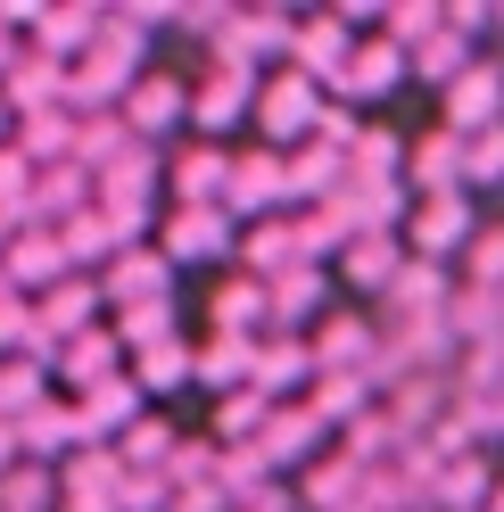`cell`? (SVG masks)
Wrapping results in <instances>:
<instances>
[{
	"label": "cell",
	"mask_w": 504,
	"mask_h": 512,
	"mask_svg": "<svg viewBox=\"0 0 504 512\" xmlns=\"http://www.w3.org/2000/svg\"><path fill=\"white\" fill-rule=\"evenodd\" d=\"M257 124H265L273 141L314 133V124H323V83H314V75H298V67H281V75L257 91Z\"/></svg>",
	"instance_id": "7a4b0ae2"
},
{
	"label": "cell",
	"mask_w": 504,
	"mask_h": 512,
	"mask_svg": "<svg viewBox=\"0 0 504 512\" xmlns=\"http://www.w3.org/2000/svg\"><path fill=\"white\" fill-rule=\"evenodd\" d=\"M174 116H191V91H182L174 75H141L133 100H124V124H133V133H166Z\"/></svg>",
	"instance_id": "30bf717a"
},
{
	"label": "cell",
	"mask_w": 504,
	"mask_h": 512,
	"mask_svg": "<svg viewBox=\"0 0 504 512\" xmlns=\"http://www.w3.org/2000/svg\"><path fill=\"white\" fill-rule=\"evenodd\" d=\"M314 372H364L372 380V364H381V339H372V323L364 314H331V323H314Z\"/></svg>",
	"instance_id": "277c9868"
},
{
	"label": "cell",
	"mask_w": 504,
	"mask_h": 512,
	"mask_svg": "<svg viewBox=\"0 0 504 512\" xmlns=\"http://www.w3.org/2000/svg\"><path fill=\"white\" fill-rule=\"evenodd\" d=\"M75 133H83V124H75L67 108H50V116H25V141H17V157H25V166H34V157H50V149L67 157V149H75Z\"/></svg>",
	"instance_id": "44dd1931"
},
{
	"label": "cell",
	"mask_w": 504,
	"mask_h": 512,
	"mask_svg": "<svg viewBox=\"0 0 504 512\" xmlns=\"http://www.w3.org/2000/svg\"><path fill=\"white\" fill-rule=\"evenodd\" d=\"M290 199V166H281V157H232V190H224V207L232 215H265V207H281Z\"/></svg>",
	"instance_id": "8992f818"
},
{
	"label": "cell",
	"mask_w": 504,
	"mask_h": 512,
	"mask_svg": "<svg viewBox=\"0 0 504 512\" xmlns=\"http://www.w3.org/2000/svg\"><path fill=\"white\" fill-rule=\"evenodd\" d=\"M488 496H496V471H488L480 446H471V455H455L447 471H438V488H430L438 512H488Z\"/></svg>",
	"instance_id": "ba28073f"
},
{
	"label": "cell",
	"mask_w": 504,
	"mask_h": 512,
	"mask_svg": "<svg viewBox=\"0 0 504 512\" xmlns=\"http://www.w3.org/2000/svg\"><path fill=\"white\" fill-rule=\"evenodd\" d=\"M0 290H9V273H0Z\"/></svg>",
	"instance_id": "1f68e13d"
},
{
	"label": "cell",
	"mask_w": 504,
	"mask_h": 512,
	"mask_svg": "<svg viewBox=\"0 0 504 512\" xmlns=\"http://www.w3.org/2000/svg\"><path fill=\"white\" fill-rule=\"evenodd\" d=\"M67 265H75V256H67L58 232H34V240L9 248V281H67Z\"/></svg>",
	"instance_id": "e0dca14e"
},
{
	"label": "cell",
	"mask_w": 504,
	"mask_h": 512,
	"mask_svg": "<svg viewBox=\"0 0 504 512\" xmlns=\"http://www.w3.org/2000/svg\"><path fill=\"white\" fill-rule=\"evenodd\" d=\"M463 75H471L463 34H430V42L414 50V83H438V91H447V83H463Z\"/></svg>",
	"instance_id": "ac0fdd59"
},
{
	"label": "cell",
	"mask_w": 504,
	"mask_h": 512,
	"mask_svg": "<svg viewBox=\"0 0 504 512\" xmlns=\"http://www.w3.org/2000/svg\"><path fill=\"white\" fill-rule=\"evenodd\" d=\"M265 298H273V331L281 323H298V314L323 298V265H298V273H281V281H265Z\"/></svg>",
	"instance_id": "d6986e66"
},
{
	"label": "cell",
	"mask_w": 504,
	"mask_h": 512,
	"mask_svg": "<svg viewBox=\"0 0 504 512\" xmlns=\"http://www.w3.org/2000/svg\"><path fill=\"white\" fill-rule=\"evenodd\" d=\"M166 248H174V256H224V248H232L224 207H182V215L166 223Z\"/></svg>",
	"instance_id": "5bb4252c"
},
{
	"label": "cell",
	"mask_w": 504,
	"mask_h": 512,
	"mask_svg": "<svg viewBox=\"0 0 504 512\" xmlns=\"http://www.w3.org/2000/svg\"><path fill=\"white\" fill-rule=\"evenodd\" d=\"M265 422H273V397L265 389H232V405L215 413V430H224V438H248V430L265 438Z\"/></svg>",
	"instance_id": "d4e9b609"
},
{
	"label": "cell",
	"mask_w": 504,
	"mask_h": 512,
	"mask_svg": "<svg viewBox=\"0 0 504 512\" xmlns=\"http://www.w3.org/2000/svg\"><path fill=\"white\" fill-rule=\"evenodd\" d=\"M463 290H488V298H504V223H496V232H480V240H471L463 248Z\"/></svg>",
	"instance_id": "7402d4cb"
},
{
	"label": "cell",
	"mask_w": 504,
	"mask_h": 512,
	"mask_svg": "<svg viewBox=\"0 0 504 512\" xmlns=\"http://www.w3.org/2000/svg\"><path fill=\"white\" fill-rule=\"evenodd\" d=\"M480 182H504V124L463 141V190H480Z\"/></svg>",
	"instance_id": "484cf974"
},
{
	"label": "cell",
	"mask_w": 504,
	"mask_h": 512,
	"mask_svg": "<svg viewBox=\"0 0 504 512\" xmlns=\"http://www.w3.org/2000/svg\"><path fill=\"white\" fill-rule=\"evenodd\" d=\"M405 75H414V58L381 34V42H356V58L339 67V91H348V100H372V91H397Z\"/></svg>",
	"instance_id": "52a82bcc"
},
{
	"label": "cell",
	"mask_w": 504,
	"mask_h": 512,
	"mask_svg": "<svg viewBox=\"0 0 504 512\" xmlns=\"http://www.w3.org/2000/svg\"><path fill=\"white\" fill-rule=\"evenodd\" d=\"M257 67H232V58H215V67H207V83L191 91V116L207 124V133H224V124L240 116V108H257Z\"/></svg>",
	"instance_id": "5b68a950"
},
{
	"label": "cell",
	"mask_w": 504,
	"mask_h": 512,
	"mask_svg": "<svg viewBox=\"0 0 504 512\" xmlns=\"http://www.w3.org/2000/svg\"><path fill=\"white\" fill-rule=\"evenodd\" d=\"M405 240H414V256H430V265H447V248H471L480 232H471V190H438V199L405 207Z\"/></svg>",
	"instance_id": "6da1fadb"
},
{
	"label": "cell",
	"mask_w": 504,
	"mask_h": 512,
	"mask_svg": "<svg viewBox=\"0 0 504 512\" xmlns=\"http://www.w3.org/2000/svg\"><path fill=\"white\" fill-rule=\"evenodd\" d=\"M17 446H25L17 430H0V479H9V471H17Z\"/></svg>",
	"instance_id": "f546056e"
},
{
	"label": "cell",
	"mask_w": 504,
	"mask_h": 512,
	"mask_svg": "<svg viewBox=\"0 0 504 512\" xmlns=\"http://www.w3.org/2000/svg\"><path fill=\"white\" fill-rule=\"evenodd\" d=\"M488 512H504V479H496V496H488Z\"/></svg>",
	"instance_id": "4dcf8cb0"
},
{
	"label": "cell",
	"mask_w": 504,
	"mask_h": 512,
	"mask_svg": "<svg viewBox=\"0 0 504 512\" xmlns=\"http://www.w3.org/2000/svg\"><path fill=\"white\" fill-rule=\"evenodd\" d=\"M438 100H447V133H455V141L496 133V124H504V67H471L463 83L438 91Z\"/></svg>",
	"instance_id": "3957f363"
},
{
	"label": "cell",
	"mask_w": 504,
	"mask_h": 512,
	"mask_svg": "<svg viewBox=\"0 0 504 512\" xmlns=\"http://www.w3.org/2000/svg\"><path fill=\"white\" fill-rule=\"evenodd\" d=\"M108 298H124V306H157L166 298V256L157 248H116V273H108Z\"/></svg>",
	"instance_id": "4fadbf2b"
},
{
	"label": "cell",
	"mask_w": 504,
	"mask_h": 512,
	"mask_svg": "<svg viewBox=\"0 0 504 512\" xmlns=\"http://www.w3.org/2000/svg\"><path fill=\"white\" fill-rule=\"evenodd\" d=\"M83 397L91 405H75V422L83 430H108V422H133V397L141 389H133V380H100V389H83Z\"/></svg>",
	"instance_id": "603a6c76"
},
{
	"label": "cell",
	"mask_w": 504,
	"mask_h": 512,
	"mask_svg": "<svg viewBox=\"0 0 504 512\" xmlns=\"http://www.w3.org/2000/svg\"><path fill=\"white\" fill-rule=\"evenodd\" d=\"M356 281V290H397V273H405V240L397 232H364V240H348V265H339Z\"/></svg>",
	"instance_id": "9c48e42d"
},
{
	"label": "cell",
	"mask_w": 504,
	"mask_h": 512,
	"mask_svg": "<svg viewBox=\"0 0 504 512\" xmlns=\"http://www.w3.org/2000/svg\"><path fill=\"white\" fill-rule=\"evenodd\" d=\"M348 166H356V174H372V182H389V174L405 166V149H397L389 133H364V141L348 149Z\"/></svg>",
	"instance_id": "83f0119b"
},
{
	"label": "cell",
	"mask_w": 504,
	"mask_h": 512,
	"mask_svg": "<svg viewBox=\"0 0 504 512\" xmlns=\"http://www.w3.org/2000/svg\"><path fill=\"white\" fill-rule=\"evenodd\" d=\"M314 372V347L298 339V331H273V339H257V372H248V389H290V380H306Z\"/></svg>",
	"instance_id": "8fae6325"
},
{
	"label": "cell",
	"mask_w": 504,
	"mask_h": 512,
	"mask_svg": "<svg viewBox=\"0 0 504 512\" xmlns=\"http://www.w3.org/2000/svg\"><path fill=\"white\" fill-rule=\"evenodd\" d=\"M124 446H133V455H166V463H174V430H166V422H133V438H124Z\"/></svg>",
	"instance_id": "f1b7e54d"
},
{
	"label": "cell",
	"mask_w": 504,
	"mask_h": 512,
	"mask_svg": "<svg viewBox=\"0 0 504 512\" xmlns=\"http://www.w3.org/2000/svg\"><path fill=\"white\" fill-rule=\"evenodd\" d=\"M405 166H414V199H438V190H463V141L447 133V124H438L430 141H414V157H405Z\"/></svg>",
	"instance_id": "7c38bea8"
},
{
	"label": "cell",
	"mask_w": 504,
	"mask_h": 512,
	"mask_svg": "<svg viewBox=\"0 0 504 512\" xmlns=\"http://www.w3.org/2000/svg\"><path fill=\"white\" fill-rule=\"evenodd\" d=\"M364 413H372V380L364 372H323V380H314V422H364Z\"/></svg>",
	"instance_id": "9a60e30c"
},
{
	"label": "cell",
	"mask_w": 504,
	"mask_h": 512,
	"mask_svg": "<svg viewBox=\"0 0 504 512\" xmlns=\"http://www.w3.org/2000/svg\"><path fill=\"white\" fill-rule=\"evenodd\" d=\"M17 438L42 455V446H67V438H83V422H75V405H42V413H25V422H17Z\"/></svg>",
	"instance_id": "cb8c5ba5"
},
{
	"label": "cell",
	"mask_w": 504,
	"mask_h": 512,
	"mask_svg": "<svg viewBox=\"0 0 504 512\" xmlns=\"http://www.w3.org/2000/svg\"><path fill=\"white\" fill-rule=\"evenodd\" d=\"M314 438H323V422H314V405H281L273 422H265V438H257V446H265V463H290V455H306Z\"/></svg>",
	"instance_id": "2e32d148"
},
{
	"label": "cell",
	"mask_w": 504,
	"mask_h": 512,
	"mask_svg": "<svg viewBox=\"0 0 504 512\" xmlns=\"http://www.w3.org/2000/svg\"><path fill=\"white\" fill-rule=\"evenodd\" d=\"M83 314H91V281H67V290L42 306V347H50V331L67 339V323H83Z\"/></svg>",
	"instance_id": "4316f807"
},
{
	"label": "cell",
	"mask_w": 504,
	"mask_h": 512,
	"mask_svg": "<svg viewBox=\"0 0 504 512\" xmlns=\"http://www.w3.org/2000/svg\"><path fill=\"white\" fill-rule=\"evenodd\" d=\"M116 347H124V339L83 331V339H67V347H58V372H67V380H91V389H100V372L116 364Z\"/></svg>",
	"instance_id": "ffe728a7"
}]
</instances>
